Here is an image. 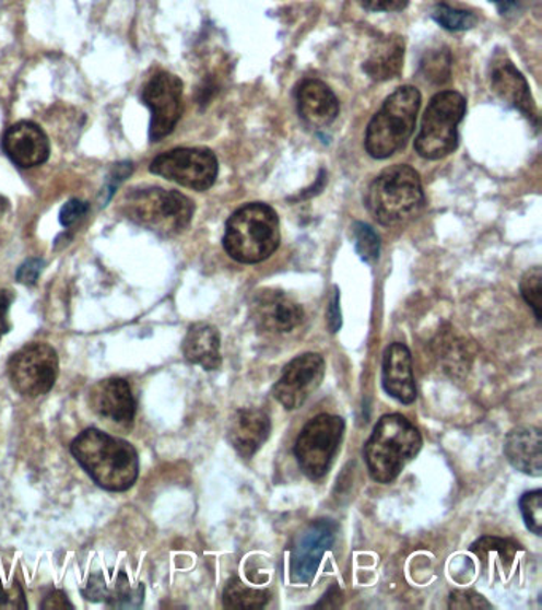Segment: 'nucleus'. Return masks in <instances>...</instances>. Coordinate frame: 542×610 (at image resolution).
I'll return each mask as SVG.
<instances>
[{
  "instance_id": "f257e3e1",
  "label": "nucleus",
  "mask_w": 542,
  "mask_h": 610,
  "mask_svg": "<svg viewBox=\"0 0 542 610\" xmlns=\"http://www.w3.org/2000/svg\"><path fill=\"white\" fill-rule=\"evenodd\" d=\"M86 474L108 492H126L139 477L138 450L129 442L90 427L70 445Z\"/></svg>"
},
{
  "instance_id": "f03ea898",
  "label": "nucleus",
  "mask_w": 542,
  "mask_h": 610,
  "mask_svg": "<svg viewBox=\"0 0 542 610\" xmlns=\"http://www.w3.org/2000/svg\"><path fill=\"white\" fill-rule=\"evenodd\" d=\"M279 245V215L268 203H245L226 221L223 247L234 261L258 265L271 258Z\"/></svg>"
},
{
  "instance_id": "7ed1b4c3",
  "label": "nucleus",
  "mask_w": 542,
  "mask_h": 610,
  "mask_svg": "<svg viewBox=\"0 0 542 610\" xmlns=\"http://www.w3.org/2000/svg\"><path fill=\"white\" fill-rule=\"evenodd\" d=\"M370 215L384 226L408 223L425 207L419 172L405 164L380 172L365 195Z\"/></svg>"
},
{
  "instance_id": "20e7f679",
  "label": "nucleus",
  "mask_w": 542,
  "mask_h": 610,
  "mask_svg": "<svg viewBox=\"0 0 542 610\" xmlns=\"http://www.w3.org/2000/svg\"><path fill=\"white\" fill-rule=\"evenodd\" d=\"M422 448L417 427L400 413L385 415L366 442L367 471L376 482L391 483Z\"/></svg>"
},
{
  "instance_id": "39448f33",
  "label": "nucleus",
  "mask_w": 542,
  "mask_h": 610,
  "mask_svg": "<svg viewBox=\"0 0 542 610\" xmlns=\"http://www.w3.org/2000/svg\"><path fill=\"white\" fill-rule=\"evenodd\" d=\"M126 219L160 236H177L190 226L195 202L174 189L157 187L132 188L122 198Z\"/></svg>"
},
{
  "instance_id": "423d86ee",
  "label": "nucleus",
  "mask_w": 542,
  "mask_h": 610,
  "mask_svg": "<svg viewBox=\"0 0 542 610\" xmlns=\"http://www.w3.org/2000/svg\"><path fill=\"white\" fill-rule=\"evenodd\" d=\"M422 104L417 87L401 86L385 99L367 126L365 146L374 160H387L404 149L415 129Z\"/></svg>"
},
{
  "instance_id": "0eeeda50",
  "label": "nucleus",
  "mask_w": 542,
  "mask_h": 610,
  "mask_svg": "<svg viewBox=\"0 0 542 610\" xmlns=\"http://www.w3.org/2000/svg\"><path fill=\"white\" fill-rule=\"evenodd\" d=\"M467 114V101L457 91H443L429 101L422 128L415 139V152L425 160L449 156L458 146V125Z\"/></svg>"
},
{
  "instance_id": "6e6552de",
  "label": "nucleus",
  "mask_w": 542,
  "mask_h": 610,
  "mask_svg": "<svg viewBox=\"0 0 542 610\" xmlns=\"http://www.w3.org/2000/svg\"><path fill=\"white\" fill-rule=\"evenodd\" d=\"M344 431V420L330 413L315 417L303 427L296 439L295 455L301 471L310 480L321 479L330 471Z\"/></svg>"
},
{
  "instance_id": "1a4fd4ad",
  "label": "nucleus",
  "mask_w": 542,
  "mask_h": 610,
  "mask_svg": "<svg viewBox=\"0 0 542 610\" xmlns=\"http://www.w3.org/2000/svg\"><path fill=\"white\" fill-rule=\"evenodd\" d=\"M150 172L180 187L205 191L219 177V160L209 149H175L157 154Z\"/></svg>"
},
{
  "instance_id": "9d476101",
  "label": "nucleus",
  "mask_w": 542,
  "mask_h": 610,
  "mask_svg": "<svg viewBox=\"0 0 542 610\" xmlns=\"http://www.w3.org/2000/svg\"><path fill=\"white\" fill-rule=\"evenodd\" d=\"M9 377L12 387L26 398L47 395L59 373V357L48 343H30L10 357Z\"/></svg>"
},
{
  "instance_id": "9b49d317",
  "label": "nucleus",
  "mask_w": 542,
  "mask_h": 610,
  "mask_svg": "<svg viewBox=\"0 0 542 610\" xmlns=\"http://www.w3.org/2000/svg\"><path fill=\"white\" fill-rule=\"evenodd\" d=\"M142 101L152 112L150 142L173 134L184 114V82L169 72H157L142 90Z\"/></svg>"
},
{
  "instance_id": "f8f14e48",
  "label": "nucleus",
  "mask_w": 542,
  "mask_h": 610,
  "mask_svg": "<svg viewBox=\"0 0 542 610\" xmlns=\"http://www.w3.org/2000/svg\"><path fill=\"white\" fill-rule=\"evenodd\" d=\"M338 525L328 518H320L306 526L293 543L290 573L295 584H310L320 567L325 553L335 542Z\"/></svg>"
},
{
  "instance_id": "ddd939ff",
  "label": "nucleus",
  "mask_w": 542,
  "mask_h": 610,
  "mask_svg": "<svg viewBox=\"0 0 542 610\" xmlns=\"http://www.w3.org/2000/svg\"><path fill=\"white\" fill-rule=\"evenodd\" d=\"M323 377V356L318 353H304L286 364L282 377L272 388V396L286 410H295L320 387Z\"/></svg>"
},
{
  "instance_id": "4468645a",
  "label": "nucleus",
  "mask_w": 542,
  "mask_h": 610,
  "mask_svg": "<svg viewBox=\"0 0 542 610\" xmlns=\"http://www.w3.org/2000/svg\"><path fill=\"white\" fill-rule=\"evenodd\" d=\"M250 317L260 331L283 335L303 322L304 310L283 291L262 290L251 300Z\"/></svg>"
},
{
  "instance_id": "2eb2a0df",
  "label": "nucleus",
  "mask_w": 542,
  "mask_h": 610,
  "mask_svg": "<svg viewBox=\"0 0 542 610\" xmlns=\"http://www.w3.org/2000/svg\"><path fill=\"white\" fill-rule=\"evenodd\" d=\"M2 149L21 169L42 166L50 157V140L44 129L33 121H20L10 126L3 134Z\"/></svg>"
},
{
  "instance_id": "dca6fc26",
  "label": "nucleus",
  "mask_w": 542,
  "mask_h": 610,
  "mask_svg": "<svg viewBox=\"0 0 542 610\" xmlns=\"http://www.w3.org/2000/svg\"><path fill=\"white\" fill-rule=\"evenodd\" d=\"M492 90L499 99L505 101L510 107L522 112L525 117L530 118L534 125L540 122L537 104L531 96L530 86L522 73L507 58H496L490 72Z\"/></svg>"
},
{
  "instance_id": "f3484780",
  "label": "nucleus",
  "mask_w": 542,
  "mask_h": 610,
  "mask_svg": "<svg viewBox=\"0 0 542 610\" xmlns=\"http://www.w3.org/2000/svg\"><path fill=\"white\" fill-rule=\"evenodd\" d=\"M271 434V419L268 413L255 407H244L231 417L227 439L243 458H251L268 441Z\"/></svg>"
},
{
  "instance_id": "a211bd4d",
  "label": "nucleus",
  "mask_w": 542,
  "mask_h": 610,
  "mask_svg": "<svg viewBox=\"0 0 542 610\" xmlns=\"http://www.w3.org/2000/svg\"><path fill=\"white\" fill-rule=\"evenodd\" d=\"M382 385L384 390L401 404H412L417 399L412 356L404 343L394 342L385 350Z\"/></svg>"
},
{
  "instance_id": "6ab92c4d",
  "label": "nucleus",
  "mask_w": 542,
  "mask_h": 610,
  "mask_svg": "<svg viewBox=\"0 0 542 610\" xmlns=\"http://www.w3.org/2000/svg\"><path fill=\"white\" fill-rule=\"evenodd\" d=\"M91 409L97 415L111 422L125 424L132 423L136 417V399L131 387L125 378H107L99 382L91 390Z\"/></svg>"
},
{
  "instance_id": "aec40b11",
  "label": "nucleus",
  "mask_w": 542,
  "mask_h": 610,
  "mask_svg": "<svg viewBox=\"0 0 542 610\" xmlns=\"http://www.w3.org/2000/svg\"><path fill=\"white\" fill-rule=\"evenodd\" d=\"M301 118L313 128H327L339 115V101L327 83L306 80L297 90Z\"/></svg>"
},
{
  "instance_id": "412c9836",
  "label": "nucleus",
  "mask_w": 542,
  "mask_h": 610,
  "mask_svg": "<svg viewBox=\"0 0 542 610\" xmlns=\"http://www.w3.org/2000/svg\"><path fill=\"white\" fill-rule=\"evenodd\" d=\"M505 455L512 468L531 477L542 476V433L537 426L510 431L505 441Z\"/></svg>"
},
{
  "instance_id": "4be33fe9",
  "label": "nucleus",
  "mask_w": 542,
  "mask_h": 610,
  "mask_svg": "<svg viewBox=\"0 0 542 610\" xmlns=\"http://www.w3.org/2000/svg\"><path fill=\"white\" fill-rule=\"evenodd\" d=\"M222 340L215 326L208 322L192 325L184 340V356L188 363L205 371H216L222 366Z\"/></svg>"
},
{
  "instance_id": "5701e85b",
  "label": "nucleus",
  "mask_w": 542,
  "mask_h": 610,
  "mask_svg": "<svg viewBox=\"0 0 542 610\" xmlns=\"http://www.w3.org/2000/svg\"><path fill=\"white\" fill-rule=\"evenodd\" d=\"M402 62H404V40L397 35H390L374 44L363 64V70L374 82H387L400 75Z\"/></svg>"
},
{
  "instance_id": "b1692460",
  "label": "nucleus",
  "mask_w": 542,
  "mask_h": 610,
  "mask_svg": "<svg viewBox=\"0 0 542 610\" xmlns=\"http://www.w3.org/2000/svg\"><path fill=\"white\" fill-rule=\"evenodd\" d=\"M271 599V594L261 588L247 587L240 578L234 577L227 582L223 591V606L226 609H262Z\"/></svg>"
},
{
  "instance_id": "393cba45",
  "label": "nucleus",
  "mask_w": 542,
  "mask_h": 610,
  "mask_svg": "<svg viewBox=\"0 0 542 610\" xmlns=\"http://www.w3.org/2000/svg\"><path fill=\"white\" fill-rule=\"evenodd\" d=\"M420 69H422L423 77L435 85H444L449 82L450 73H452V55H450L449 48L437 47L426 51L420 62Z\"/></svg>"
},
{
  "instance_id": "a878e982",
  "label": "nucleus",
  "mask_w": 542,
  "mask_h": 610,
  "mask_svg": "<svg viewBox=\"0 0 542 610\" xmlns=\"http://www.w3.org/2000/svg\"><path fill=\"white\" fill-rule=\"evenodd\" d=\"M143 591H145V588L142 584H139L138 587H131L128 576L120 573L114 588H107L105 602L111 609H138L143 602Z\"/></svg>"
},
{
  "instance_id": "bb28decb",
  "label": "nucleus",
  "mask_w": 542,
  "mask_h": 610,
  "mask_svg": "<svg viewBox=\"0 0 542 610\" xmlns=\"http://www.w3.org/2000/svg\"><path fill=\"white\" fill-rule=\"evenodd\" d=\"M352 233L356 254L366 265H374L379 259L380 254V238L376 231L369 224L356 221L352 226Z\"/></svg>"
},
{
  "instance_id": "cd10ccee",
  "label": "nucleus",
  "mask_w": 542,
  "mask_h": 610,
  "mask_svg": "<svg viewBox=\"0 0 542 610\" xmlns=\"http://www.w3.org/2000/svg\"><path fill=\"white\" fill-rule=\"evenodd\" d=\"M433 20L447 31H468L478 24V16L467 10L453 9L447 3H439L433 10Z\"/></svg>"
},
{
  "instance_id": "c85d7f7f",
  "label": "nucleus",
  "mask_w": 542,
  "mask_h": 610,
  "mask_svg": "<svg viewBox=\"0 0 542 610\" xmlns=\"http://www.w3.org/2000/svg\"><path fill=\"white\" fill-rule=\"evenodd\" d=\"M520 293H522L525 303L533 308L537 320L542 318V269L534 266L530 271L523 273L520 280Z\"/></svg>"
},
{
  "instance_id": "c756f323",
  "label": "nucleus",
  "mask_w": 542,
  "mask_h": 610,
  "mask_svg": "<svg viewBox=\"0 0 542 610\" xmlns=\"http://www.w3.org/2000/svg\"><path fill=\"white\" fill-rule=\"evenodd\" d=\"M520 512L525 525L530 529L533 535H542V492L534 490V492L525 493L520 497Z\"/></svg>"
},
{
  "instance_id": "7c9ffc66",
  "label": "nucleus",
  "mask_w": 542,
  "mask_h": 610,
  "mask_svg": "<svg viewBox=\"0 0 542 610\" xmlns=\"http://www.w3.org/2000/svg\"><path fill=\"white\" fill-rule=\"evenodd\" d=\"M472 552L479 556V559H485L490 552H496L502 556L503 561H512L516 553L519 552L520 546L517 542L509 541V539H498V538H482L478 542L472 543Z\"/></svg>"
},
{
  "instance_id": "2f4dec72",
  "label": "nucleus",
  "mask_w": 542,
  "mask_h": 610,
  "mask_svg": "<svg viewBox=\"0 0 542 610\" xmlns=\"http://www.w3.org/2000/svg\"><path fill=\"white\" fill-rule=\"evenodd\" d=\"M27 609L26 596L20 582H13L9 588L3 587L0 580V610Z\"/></svg>"
},
{
  "instance_id": "473e14b6",
  "label": "nucleus",
  "mask_w": 542,
  "mask_h": 610,
  "mask_svg": "<svg viewBox=\"0 0 542 610\" xmlns=\"http://www.w3.org/2000/svg\"><path fill=\"white\" fill-rule=\"evenodd\" d=\"M450 609H490V605L485 601L484 596L475 594L471 590H457L450 595Z\"/></svg>"
},
{
  "instance_id": "72a5a7b5",
  "label": "nucleus",
  "mask_w": 542,
  "mask_h": 610,
  "mask_svg": "<svg viewBox=\"0 0 542 610\" xmlns=\"http://www.w3.org/2000/svg\"><path fill=\"white\" fill-rule=\"evenodd\" d=\"M87 210H90L87 202L82 201V199H70L69 202L62 206L61 213H59V221H61L64 227L75 226V224L86 215Z\"/></svg>"
},
{
  "instance_id": "f704fd0d",
  "label": "nucleus",
  "mask_w": 542,
  "mask_h": 610,
  "mask_svg": "<svg viewBox=\"0 0 542 610\" xmlns=\"http://www.w3.org/2000/svg\"><path fill=\"white\" fill-rule=\"evenodd\" d=\"M45 262L44 259L40 258H31L27 259L26 262L21 265V268L17 269L16 272V280L23 285H35L38 280V275L42 273V269H44Z\"/></svg>"
},
{
  "instance_id": "c9c22d12",
  "label": "nucleus",
  "mask_w": 542,
  "mask_h": 610,
  "mask_svg": "<svg viewBox=\"0 0 542 610\" xmlns=\"http://www.w3.org/2000/svg\"><path fill=\"white\" fill-rule=\"evenodd\" d=\"M107 584H105V578L103 574L96 573L90 577L86 587L83 588V598L87 601L101 602L105 601V596H107Z\"/></svg>"
},
{
  "instance_id": "e433bc0d",
  "label": "nucleus",
  "mask_w": 542,
  "mask_h": 610,
  "mask_svg": "<svg viewBox=\"0 0 542 610\" xmlns=\"http://www.w3.org/2000/svg\"><path fill=\"white\" fill-rule=\"evenodd\" d=\"M367 12H401L409 5V0H360Z\"/></svg>"
},
{
  "instance_id": "4c0bfd02",
  "label": "nucleus",
  "mask_w": 542,
  "mask_h": 610,
  "mask_svg": "<svg viewBox=\"0 0 542 610\" xmlns=\"http://www.w3.org/2000/svg\"><path fill=\"white\" fill-rule=\"evenodd\" d=\"M327 318L328 328H330L332 335H335L342 326L341 294H339L338 286H334V291H332L330 305H328Z\"/></svg>"
},
{
  "instance_id": "58836bf2",
  "label": "nucleus",
  "mask_w": 542,
  "mask_h": 610,
  "mask_svg": "<svg viewBox=\"0 0 542 610\" xmlns=\"http://www.w3.org/2000/svg\"><path fill=\"white\" fill-rule=\"evenodd\" d=\"M132 169H134V166H132V163H128V161H126V163L115 164L114 171L108 175L107 180L108 198L114 195L115 189L120 187L121 181H125L126 178L131 175Z\"/></svg>"
},
{
  "instance_id": "ea45409f",
  "label": "nucleus",
  "mask_w": 542,
  "mask_h": 610,
  "mask_svg": "<svg viewBox=\"0 0 542 610\" xmlns=\"http://www.w3.org/2000/svg\"><path fill=\"white\" fill-rule=\"evenodd\" d=\"M13 300H15V296L10 291H0V339L12 328L9 321V310Z\"/></svg>"
},
{
  "instance_id": "a19ab883",
  "label": "nucleus",
  "mask_w": 542,
  "mask_h": 610,
  "mask_svg": "<svg viewBox=\"0 0 542 610\" xmlns=\"http://www.w3.org/2000/svg\"><path fill=\"white\" fill-rule=\"evenodd\" d=\"M42 609H73V605L69 601L68 595H66L64 591L55 590L51 591V594L48 595L47 598H45L44 602H42Z\"/></svg>"
},
{
  "instance_id": "79ce46f5",
  "label": "nucleus",
  "mask_w": 542,
  "mask_h": 610,
  "mask_svg": "<svg viewBox=\"0 0 542 610\" xmlns=\"http://www.w3.org/2000/svg\"><path fill=\"white\" fill-rule=\"evenodd\" d=\"M490 2L495 3L496 9L502 15H509V13L516 12L519 9V0H490Z\"/></svg>"
},
{
  "instance_id": "37998d69",
  "label": "nucleus",
  "mask_w": 542,
  "mask_h": 610,
  "mask_svg": "<svg viewBox=\"0 0 542 610\" xmlns=\"http://www.w3.org/2000/svg\"><path fill=\"white\" fill-rule=\"evenodd\" d=\"M7 207V202L3 201L2 198H0V213H3V210H5Z\"/></svg>"
}]
</instances>
